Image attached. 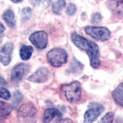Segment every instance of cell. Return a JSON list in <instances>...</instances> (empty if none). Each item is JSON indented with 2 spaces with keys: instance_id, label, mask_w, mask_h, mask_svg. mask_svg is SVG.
<instances>
[{
  "instance_id": "cell-1",
  "label": "cell",
  "mask_w": 123,
  "mask_h": 123,
  "mask_svg": "<svg viewBox=\"0 0 123 123\" xmlns=\"http://www.w3.org/2000/svg\"><path fill=\"white\" fill-rule=\"evenodd\" d=\"M71 39L77 48L86 52L89 57L91 65L92 67H98L100 65V62L98 59L99 49L98 45L76 33L71 35Z\"/></svg>"
},
{
  "instance_id": "cell-2",
  "label": "cell",
  "mask_w": 123,
  "mask_h": 123,
  "mask_svg": "<svg viewBox=\"0 0 123 123\" xmlns=\"http://www.w3.org/2000/svg\"><path fill=\"white\" fill-rule=\"evenodd\" d=\"M38 111L35 105L29 102L22 105L18 111V119L20 123H36Z\"/></svg>"
},
{
  "instance_id": "cell-3",
  "label": "cell",
  "mask_w": 123,
  "mask_h": 123,
  "mask_svg": "<svg viewBox=\"0 0 123 123\" xmlns=\"http://www.w3.org/2000/svg\"><path fill=\"white\" fill-rule=\"evenodd\" d=\"M61 91L66 99L70 103H76L80 101L81 97V86L79 81H74L61 86Z\"/></svg>"
},
{
  "instance_id": "cell-4",
  "label": "cell",
  "mask_w": 123,
  "mask_h": 123,
  "mask_svg": "<svg viewBox=\"0 0 123 123\" xmlns=\"http://www.w3.org/2000/svg\"><path fill=\"white\" fill-rule=\"evenodd\" d=\"M47 58L54 67H59L67 62L68 55L65 50L61 48H54L47 54Z\"/></svg>"
},
{
  "instance_id": "cell-5",
  "label": "cell",
  "mask_w": 123,
  "mask_h": 123,
  "mask_svg": "<svg viewBox=\"0 0 123 123\" xmlns=\"http://www.w3.org/2000/svg\"><path fill=\"white\" fill-rule=\"evenodd\" d=\"M84 31L87 35L102 41L108 40L111 37L110 31L106 27L87 26L85 27Z\"/></svg>"
},
{
  "instance_id": "cell-6",
  "label": "cell",
  "mask_w": 123,
  "mask_h": 123,
  "mask_svg": "<svg viewBox=\"0 0 123 123\" xmlns=\"http://www.w3.org/2000/svg\"><path fill=\"white\" fill-rule=\"evenodd\" d=\"M104 107L98 103H91L89 109L86 111L84 117V123H92L104 111Z\"/></svg>"
},
{
  "instance_id": "cell-7",
  "label": "cell",
  "mask_w": 123,
  "mask_h": 123,
  "mask_svg": "<svg viewBox=\"0 0 123 123\" xmlns=\"http://www.w3.org/2000/svg\"><path fill=\"white\" fill-rule=\"evenodd\" d=\"M30 65L26 63H20L15 66L11 71V80L14 83L21 81L29 71Z\"/></svg>"
},
{
  "instance_id": "cell-8",
  "label": "cell",
  "mask_w": 123,
  "mask_h": 123,
  "mask_svg": "<svg viewBox=\"0 0 123 123\" xmlns=\"http://www.w3.org/2000/svg\"><path fill=\"white\" fill-rule=\"evenodd\" d=\"M29 40L36 48L43 49L46 48L48 44V34L44 31H36L30 36Z\"/></svg>"
},
{
  "instance_id": "cell-9",
  "label": "cell",
  "mask_w": 123,
  "mask_h": 123,
  "mask_svg": "<svg viewBox=\"0 0 123 123\" xmlns=\"http://www.w3.org/2000/svg\"><path fill=\"white\" fill-rule=\"evenodd\" d=\"M50 72L47 68L41 67L29 76L28 80L35 83H44L49 80Z\"/></svg>"
},
{
  "instance_id": "cell-10",
  "label": "cell",
  "mask_w": 123,
  "mask_h": 123,
  "mask_svg": "<svg viewBox=\"0 0 123 123\" xmlns=\"http://www.w3.org/2000/svg\"><path fill=\"white\" fill-rule=\"evenodd\" d=\"M14 46L11 43L5 44L0 49V62L4 66L8 65L11 61Z\"/></svg>"
},
{
  "instance_id": "cell-11",
  "label": "cell",
  "mask_w": 123,
  "mask_h": 123,
  "mask_svg": "<svg viewBox=\"0 0 123 123\" xmlns=\"http://www.w3.org/2000/svg\"><path fill=\"white\" fill-rule=\"evenodd\" d=\"M107 4L115 15L123 17V0H108Z\"/></svg>"
},
{
  "instance_id": "cell-12",
  "label": "cell",
  "mask_w": 123,
  "mask_h": 123,
  "mask_svg": "<svg viewBox=\"0 0 123 123\" xmlns=\"http://www.w3.org/2000/svg\"><path fill=\"white\" fill-rule=\"evenodd\" d=\"M62 114L59 110L55 108H49L46 109L44 113L43 122L44 123H49L55 117H60Z\"/></svg>"
},
{
  "instance_id": "cell-13",
  "label": "cell",
  "mask_w": 123,
  "mask_h": 123,
  "mask_svg": "<svg viewBox=\"0 0 123 123\" xmlns=\"http://www.w3.org/2000/svg\"><path fill=\"white\" fill-rule=\"evenodd\" d=\"M12 109V107L10 104L0 101V123L5 121L11 113Z\"/></svg>"
},
{
  "instance_id": "cell-14",
  "label": "cell",
  "mask_w": 123,
  "mask_h": 123,
  "mask_svg": "<svg viewBox=\"0 0 123 123\" xmlns=\"http://www.w3.org/2000/svg\"><path fill=\"white\" fill-rule=\"evenodd\" d=\"M112 97L117 105L123 106V83L119 84L113 92Z\"/></svg>"
},
{
  "instance_id": "cell-15",
  "label": "cell",
  "mask_w": 123,
  "mask_h": 123,
  "mask_svg": "<svg viewBox=\"0 0 123 123\" xmlns=\"http://www.w3.org/2000/svg\"><path fill=\"white\" fill-rule=\"evenodd\" d=\"M3 18L9 27L11 28H14L15 27V16L12 10L8 9L4 12L3 14Z\"/></svg>"
},
{
  "instance_id": "cell-16",
  "label": "cell",
  "mask_w": 123,
  "mask_h": 123,
  "mask_svg": "<svg viewBox=\"0 0 123 123\" xmlns=\"http://www.w3.org/2000/svg\"><path fill=\"white\" fill-rule=\"evenodd\" d=\"M33 52V48L31 46H22L20 50V55L22 60H27L31 57Z\"/></svg>"
},
{
  "instance_id": "cell-17",
  "label": "cell",
  "mask_w": 123,
  "mask_h": 123,
  "mask_svg": "<svg viewBox=\"0 0 123 123\" xmlns=\"http://www.w3.org/2000/svg\"><path fill=\"white\" fill-rule=\"evenodd\" d=\"M65 5L66 2L65 0H57L52 4V11L55 14H60Z\"/></svg>"
},
{
  "instance_id": "cell-18",
  "label": "cell",
  "mask_w": 123,
  "mask_h": 123,
  "mask_svg": "<svg viewBox=\"0 0 123 123\" xmlns=\"http://www.w3.org/2000/svg\"><path fill=\"white\" fill-rule=\"evenodd\" d=\"M51 0H29V2L33 6L37 8L44 9L48 7Z\"/></svg>"
},
{
  "instance_id": "cell-19",
  "label": "cell",
  "mask_w": 123,
  "mask_h": 123,
  "mask_svg": "<svg viewBox=\"0 0 123 123\" xmlns=\"http://www.w3.org/2000/svg\"><path fill=\"white\" fill-rule=\"evenodd\" d=\"M115 117V113L113 112H109L102 117L99 123H113Z\"/></svg>"
},
{
  "instance_id": "cell-20",
  "label": "cell",
  "mask_w": 123,
  "mask_h": 123,
  "mask_svg": "<svg viewBox=\"0 0 123 123\" xmlns=\"http://www.w3.org/2000/svg\"><path fill=\"white\" fill-rule=\"evenodd\" d=\"M31 16V9L29 7H25L22 11V19L23 22L29 20Z\"/></svg>"
},
{
  "instance_id": "cell-21",
  "label": "cell",
  "mask_w": 123,
  "mask_h": 123,
  "mask_svg": "<svg viewBox=\"0 0 123 123\" xmlns=\"http://www.w3.org/2000/svg\"><path fill=\"white\" fill-rule=\"evenodd\" d=\"M0 97L3 99L9 100L11 98V94L6 88L0 87Z\"/></svg>"
},
{
  "instance_id": "cell-22",
  "label": "cell",
  "mask_w": 123,
  "mask_h": 123,
  "mask_svg": "<svg viewBox=\"0 0 123 123\" xmlns=\"http://www.w3.org/2000/svg\"><path fill=\"white\" fill-rule=\"evenodd\" d=\"M76 12V7L73 3L69 4L68 7L67 9L66 12L68 15H73Z\"/></svg>"
},
{
  "instance_id": "cell-23",
  "label": "cell",
  "mask_w": 123,
  "mask_h": 123,
  "mask_svg": "<svg viewBox=\"0 0 123 123\" xmlns=\"http://www.w3.org/2000/svg\"><path fill=\"white\" fill-rule=\"evenodd\" d=\"M23 99L22 94L19 91H16L14 94V102L16 104H18Z\"/></svg>"
},
{
  "instance_id": "cell-24",
  "label": "cell",
  "mask_w": 123,
  "mask_h": 123,
  "mask_svg": "<svg viewBox=\"0 0 123 123\" xmlns=\"http://www.w3.org/2000/svg\"><path fill=\"white\" fill-rule=\"evenodd\" d=\"M102 15L99 13H95L92 15L91 22L92 23H94V24H98L102 20Z\"/></svg>"
},
{
  "instance_id": "cell-25",
  "label": "cell",
  "mask_w": 123,
  "mask_h": 123,
  "mask_svg": "<svg viewBox=\"0 0 123 123\" xmlns=\"http://www.w3.org/2000/svg\"><path fill=\"white\" fill-rule=\"evenodd\" d=\"M56 123H73V121L70 119L68 118H66V119H60V120L58 121Z\"/></svg>"
},
{
  "instance_id": "cell-26",
  "label": "cell",
  "mask_w": 123,
  "mask_h": 123,
  "mask_svg": "<svg viewBox=\"0 0 123 123\" xmlns=\"http://www.w3.org/2000/svg\"><path fill=\"white\" fill-rule=\"evenodd\" d=\"M7 83L2 76H0V86H7Z\"/></svg>"
},
{
  "instance_id": "cell-27",
  "label": "cell",
  "mask_w": 123,
  "mask_h": 123,
  "mask_svg": "<svg viewBox=\"0 0 123 123\" xmlns=\"http://www.w3.org/2000/svg\"><path fill=\"white\" fill-rule=\"evenodd\" d=\"M4 31H5V27L3 24L0 22V35H3Z\"/></svg>"
},
{
  "instance_id": "cell-28",
  "label": "cell",
  "mask_w": 123,
  "mask_h": 123,
  "mask_svg": "<svg viewBox=\"0 0 123 123\" xmlns=\"http://www.w3.org/2000/svg\"><path fill=\"white\" fill-rule=\"evenodd\" d=\"M11 1H12L13 3H20V2L22 1V0H11Z\"/></svg>"
},
{
  "instance_id": "cell-29",
  "label": "cell",
  "mask_w": 123,
  "mask_h": 123,
  "mask_svg": "<svg viewBox=\"0 0 123 123\" xmlns=\"http://www.w3.org/2000/svg\"><path fill=\"white\" fill-rule=\"evenodd\" d=\"M1 43V38H0V43Z\"/></svg>"
}]
</instances>
